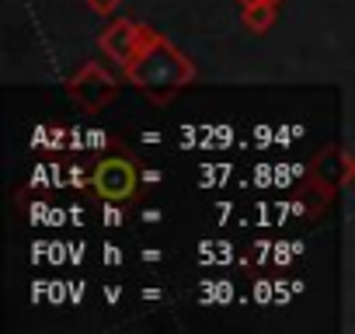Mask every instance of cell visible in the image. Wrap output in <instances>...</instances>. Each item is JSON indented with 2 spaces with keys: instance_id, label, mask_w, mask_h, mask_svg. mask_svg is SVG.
Wrapping results in <instances>:
<instances>
[{
  "instance_id": "obj_1",
  "label": "cell",
  "mask_w": 355,
  "mask_h": 334,
  "mask_svg": "<svg viewBox=\"0 0 355 334\" xmlns=\"http://www.w3.org/2000/svg\"><path fill=\"white\" fill-rule=\"evenodd\" d=\"M94 185H98V192L105 199H122V195L132 192L136 175H132V167L125 160H105L98 167V175H94Z\"/></svg>"
}]
</instances>
